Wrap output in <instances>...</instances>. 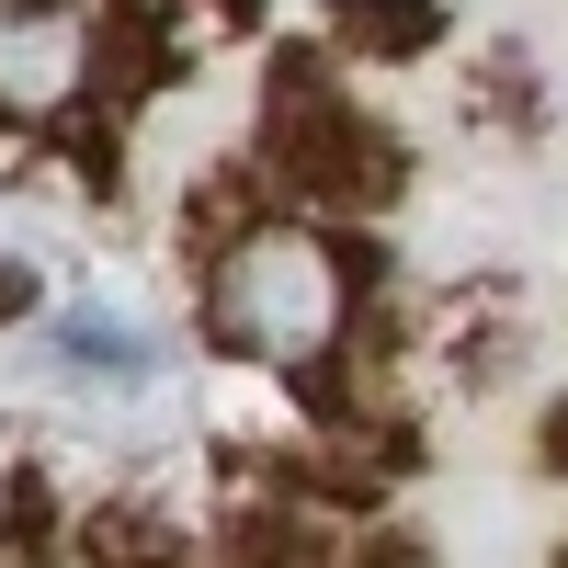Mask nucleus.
I'll list each match as a JSON object with an SVG mask.
<instances>
[{"label": "nucleus", "instance_id": "2", "mask_svg": "<svg viewBox=\"0 0 568 568\" xmlns=\"http://www.w3.org/2000/svg\"><path fill=\"white\" fill-rule=\"evenodd\" d=\"M114 103V23L103 0H0V125L80 136Z\"/></svg>", "mask_w": 568, "mask_h": 568}, {"label": "nucleus", "instance_id": "5", "mask_svg": "<svg viewBox=\"0 0 568 568\" xmlns=\"http://www.w3.org/2000/svg\"><path fill=\"white\" fill-rule=\"evenodd\" d=\"M23 307H34V273H23V262H0V329H12Z\"/></svg>", "mask_w": 568, "mask_h": 568}, {"label": "nucleus", "instance_id": "3", "mask_svg": "<svg viewBox=\"0 0 568 568\" xmlns=\"http://www.w3.org/2000/svg\"><path fill=\"white\" fill-rule=\"evenodd\" d=\"M58 364L80 375V387H149L160 342L136 318H114V307H80V318H58Z\"/></svg>", "mask_w": 568, "mask_h": 568}, {"label": "nucleus", "instance_id": "4", "mask_svg": "<svg viewBox=\"0 0 568 568\" xmlns=\"http://www.w3.org/2000/svg\"><path fill=\"white\" fill-rule=\"evenodd\" d=\"M342 58H433L444 45V0H342L329 12Z\"/></svg>", "mask_w": 568, "mask_h": 568}, {"label": "nucleus", "instance_id": "1", "mask_svg": "<svg viewBox=\"0 0 568 568\" xmlns=\"http://www.w3.org/2000/svg\"><path fill=\"white\" fill-rule=\"evenodd\" d=\"M194 318H205V353H227V364L329 375L364 329V262L318 205H251L205 240Z\"/></svg>", "mask_w": 568, "mask_h": 568}]
</instances>
